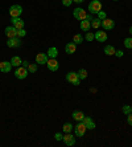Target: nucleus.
<instances>
[{"label":"nucleus","mask_w":132,"mask_h":147,"mask_svg":"<svg viewBox=\"0 0 132 147\" xmlns=\"http://www.w3.org/2000/svg\"><path fill=\"white\" fill-rule=\"evenodd\" d=\"M88 11L90 13H98L102 11V3L99 0H91L90 4H88Z\"/></svg>","instance_id":"obj_1"},{"label":"nucleus","mask_w":132,"mask_h":147,"mask_svg":"<svg viewBox=\"0 0 132 147\" xmlns=\"http://www.w3.org/2000/svg\"><path fill=\"white\" fill-rule=\"evenodd\" d=\"M28 74H29V72H28V68H25V66H19V68L15 70V76H16L17 80H24L27 78Z\"/></svg>","instance_id":"obj_2"},{"label":"nucleus","mask_w":132,"mask_h":147,"mask_svg":"<svg viewBox=\"0 0 132 147\" xmlns=\"http://www.w3.org/2000/svg\"><path fill=\"white\" fill-rule=\"evenodd\" d=\"M86 130H87V127H86V125L83 122H78V125L74 127V133H75V137L78 138H82L83 135H85Z\"/></svg>","instance_id":"obj_3"},{"label":"nucleus","mask_w":132,"mask_h":147,"mask_svg":"<svg viewBox=\"0 0 132 147\" xmlns=\"http://www.w3.org/2000/svg\"><path fill=\"white\" fill-rule=\"evenodd\" d=\"M66 81L68 82H70L71 85H75V86H78L79 85V77H78V73H75V72H69L68 74H66Z\"/></svg>","instance_id":"obj_4"},{"label":"nucleus","mask_w":132,"mask_h":147,"mask_svg":"<svg viewBox=\"0 0 132 147\" xmlns=\"http://www.w3.org/2000/svg\"><path fill=\"white\" fill-rule=\"evenodd\" d=\"M21 13H23V7L19 5V4H13V5L9 8L11 17H20Z\"/></svg>","instance_id":"obj_5"},{"label":"nucleus","mask_w":132,"mask_h":147,"mask_svg":"<svg viewBox=\"0 0 132 147\" xmlns=\"http://www.w3.org/2000/svg\"><path fill=\"white\" fill-rule=\"evenodd\" d=\"M73 16L77 19V20H85L86 17H87V12H86L83 8H75L74 11H73Z\"/></svg>","instance_id":"obj_6"},{"label":"nucleus","mask_w":132,"mask_h":147,"mask_svg":"<svg viewBox=\"0 0 132 147\" xmlns=\"http://www.w3.org/2000/svg\"><path fill=\"white\" fill-rule=\"evenodd\" d=\"M46 66L50 72H57L58 68H60V64H58V61L56 58H49L46 62Z\"/></svg>","instance_id":"obj_7"},{"label":"nucleus","mask_w":132,"mask_h":147,"mask_svg":"<svg viewBox=\"0 0 132 147\" xmlns=\"http://www.w3.org/2000/svg\"><path fill=\"white\" fill-rule=\"evenodd\" d=\"M62 140H64V143L66 144V146H74L75 144V137L74 135H71L70 133H65L64 138H62Z\"/></svg>","instance_id":"obj_8"},{"label":"nucleus","mask_w":132,"mask_h":147,"mask_svg":"<svg viewBox=\"0 0 132 147\" xmlns=\"http://www.w3.org/2000/svg\"><path fill=\"white\" fill-rule=\"evenodd\" d=\"M7 47H8V48H19V47H21V40H20V37L8 38Z\"/></svg>","instance_id":"obj_9"},{"label":"nucleus","mask_w":132,"mask_h":147,"mask_svg":"<svg viewBox=\"0 0 132 147\" xmlns=\"http://www.w3.org/2000/svg\"><path fill=\"white\" fill-rule=\"evenodd\" d=\"M11 23L16 29H23L24 24H25V21L23 19H20V17H11Z\"/></svg>","instance_id":"obj_10"},{"label":"nucleus","mask_w":132,"mask_h":147,"mask_svg":"<svg viewBox=\"0 0 132 147\" xmlns=\"http://www.w3.org/2000/svg\"><path fill=\"white\" fill-rule=\"evenodd\" d=\"M102 27L105 31H111L115 27V21L111 20V19H105V20H102Z\"/></svg>","instance_id":"obj_11"},{"label":"nucleus","mask_w":132,"mask_h":147,"mask_svg":"<svg viewBox=\"0 0 132 147\" xmlns=\"http://www.w3.org/2000/svg\"><path fill=\"white\" fill-rule=\"evenodd\" d=\"M11 70H12V64H11V61L0 62V72L1 73H9Z\"/></svg>","instance_id":"obj_12"},{"label":"nucleus","mask_w":132,"mask_h":147,"mask_svg":"<svg viewBox=\"0 0 132 147\" xmlns=\"http://www.w3.org/2000/svg\"><path fill=\"white\" fill-rule=\"evenodd\" d=\"M48 60H49V57H48L46 53H37V56H36V62L38 65H45Z\"/></svg>","instance_id":"obj_13"},{"label":"nucleus","mask_w":132,"mask_h":147,"mask_svg":"<svg viewBox=\"0 0 132 147\" xmlns=\"http://www.w3.org/2000/svg\"><path fill=\"white\" fill-rule=\"evenodd\" d=\"M4 33H5V36H7L8 38H12V37H17V29L12 25V27H7L5 28V31H4Z\"/></svg>","instance_id":"obj_14"},{"label":"nucleus","mask_w":132,"mask_h":147,"mask_svg":"<svg viewBox=\"0 0 132 147\" xmlns=\"http://www.w3.org/2000/svg\"><path fill=\"white\" fill-rule=\"evenodd\" d=\"M95 34V40H98L99 42H105V41H107V38H109V36H107V33H106L105 31H98Z\"/></svg>","instance_id":"obj_15"},{"label":"nucleus","mask_w":132,"mask_h":147,"mask_svg":"<svg viewBox=\"0 0 132 147\" xmlns=\"http://www.w3.org/2000/svg\"><path fill=\"white\" fill-rule=\"evenodd\" d=\"M82 122L85 123L86 127H87L88 130H92V129H95V126H96V125H95V122L91 119V117H86L85 115V118L82 119Z\"/></svg>","instance_id":"obj_16"},{"label":"nucleus","mask_w":132,"mask_h":147,"mask_svg":"<svg viewBox=\"0 0 132 147\" xmlns=\"http://www.w3.org/2000/svg\"><path fill=\"white\" fill-rule=\"evenodd\" d=\"M75 51H77V44L75 42H68L66 47H65V52L68 55H73V53H75Z\"/></svg>","instance_id":"obj_17"},{"label":"nucleus","mask_w":132,"mask_h":147,"mask_svg":"<svg viewBox=\"0 0 132 147\" xmlns=\"http://www.w3.org/2000/svg\"><path fill=\"white\" fill-rule=\"evenodd\" d=\"M71 117H73V119H75L77 122H82V119L85 118V114H83V111H81V110H75V111H73Z\"/></svg>","instance_id":"obj_18"},{"label":"nucleus","mask_w":132,"mask_h":147,"mask_svg":"<svg viewBox=\"0 0 132 147\" xmlns=\"http://www.w3.org/2000/svg\"><path fill=\"white\" fill-rule=\"evenodd\" d=\"M90 28H91V21L88 20H81V29L83 32H88L90 31Z\"/></svg>","instance_id":"obj_19"},{"label":"nucleus","mask_w":132,"mask_h":147,"mask_svg":"<svg viewBox=\"0 0 132 147\" xmlns=\"http://www.w3.org/2000/svg\"><path fill=\"white\" fill-rule=\"evenodd\" d=\"M48 57L49 58H57L58 56V49L56 48V47H50V48L48 49Z\"/></svg>","instance_id":"obj_20"},{"label":"nucleus","mask_w":132,"mask_h":147,"mask_svg":"<svg viewBox=\"0 0 132 147\" xmlns=\"http://www.w3.org/2000/svg\"><path fill=\"white\" fill-rule=\"evenodd\" d=\"M11 64H12V66L19 68V66H21V64H23V60H21L19 56H13V57L11 58Z\"/></svg>","instance_id":"obj_21"},{"label":"nucleus","mask_w":132,"mask_h":147,"mask_svg":"<svg viewBox=\"0 0 132 147\" xmlns=\"http://www.w3.org/2000/svg\"><path fill=\"white\" fill-rule=\"evenodd\" d=\"M115 51L116 49L112 45H106L105 47V55L107 56H115Z\"/></svg>","instance_id":"obj_22"},{"label":"nucleus","mask_w":132,"mask_h":147,"mask_svg":"<svg viewBox=\"0 0 132 147\" xmlns=\"http://www.w3.org/2000/svg\"><path fill=\"white\" fill-rule=\"evenodd\" d=\"M99 27H102V20H99L98 17H96V19H92V20H91V28L98 29Z\"/></svg>","instance_id":"obj_23"},{"label":"nucleus","mask_w":132,"mask_h":147,"mask_svg":"<svg viewBox=\"0 0 132 147\" xmlns=\"http://www.w3.org/2000/svg\"><path fill=\"white\" fill-rule=\"evenodd\" d=\"M78 77H79V80H86L87 78V70H86V69H79V70H78Z\"/></svg>","instance_id":"obj_24"},{"label":"nucleus","mask_w":132,"mask_h":147,"mask_svg":"<svg viewBox=\"0 0 132 147\" xmlns=\"http://www.w3.org/2000/svg\"><path fill=\"white\" fill-rule=\"evenodd\" d=\"M62 130H64V133H70L71 130H73V125H71L70 122H66L62 126Z\"/></svg>","instance_id":"obj_25"},{"label":"nucleus","mask_w":132,"mask_h":147,"mask_svg":"<svg viewBox=\"0 0 132 147\" xmlns=\"http://www.w3.org/2000/svg\"><path fill=\"white\" fill-rule=\"evenodd\" d=\"M82 41H83V36L82 34H75L74 37H73V42H75V44H82Z\"/></svg>","instance_id":"obj_26"},{"label":"nucleus","mask_w":132,"mask_h":147,"mask_svg":"<svg viewBox=\"0 0 132 147\" xmlns=\"http://www.w3.org/2000/svg\"><path fill=\"white\" fill-rule=\"evenodd\" d=\"M124 47L127 49H132V37H127L124 40Z\"/></svg>","instance_id":"obj_27"},{"label":"nucleus","mask_w":132,"mask_h":147,"mask_svg":"<svg viewBox=\"0 0 132 147\" xmlns=\"http://www.w3.org/2000/svg\"><path fill=\"white\" fill-rule=\"evenodd\" d=\"M28 72L29 73L37 72V64H29V65H28Z\"/></svg>","instance_id":"obj_28"},{"label":"nucleus","mask_w":132,"mask_h":147,"mask_svg":"<svg viewBox=\"0 0 132 147\" xmlns=\"http://www.w3.org/2000/svg\"><path fill=\"white\" fill-rule=\"evenodd\" d=\"M85 40H87V41H92V40H95V34L92 33V32H86V36H85Z\"/></svg>","instance_id":"obj_29"},{"label":"nucleus","mask_w":132,"mask_h":147,"mask_svg":"<svg viewBox=\"0 0 132 147\" xmlns=\"http://www.w3.org/2000/svg\"><path fill=\"white\" fill-rule=\"evenodd\" d=\"M123 113H124L125 115H128L129 113H132L131 106H129V105H124V106H123Z\"/></svg>","instance_id":"obj_30"},{"label":"nucleus","mask_w":132,"mask_h":147,"mask_svg":"<svg viewBox=\"0 0 132 147\" xmlns=\"http://www.w3.org/2000/svg\"><path fill=\"white\" fill-rule=\"evenodd\" d=\"M27 36V31L25 29H17V37H25Z\"/></svg>","instance_id":"obj_31"},{"label":"nucleus","mask_w":132,"mask_h":147,"mask_svg":"<svg viewBox=\"0 0 132 147\" xmlns=\"http://www.w3.org/2000/svg\"><path fill=\"white\" fill-rule=\"evenodd\" d=\"M98 19H99V20H105V19H107V15H106V12H103V11L98 12Z\"/></svg>","instance_id":"obj_32"},{"label":"nucleus","mask_w":132,"mask_h":147,"mask_svg":"<svg viewBox=\"0 0 132 147\" xmlns=\"http://www.w3.org/2000/svg\"><path fill=\"white\" fill-rule=\"evenodd\" d=\"M71 4H73V0H62V5L65 7H70Z\"/></svg>","instance_id":"obj_33"},{"label":"nucleus","mask_w":132,"mask_h":147,"mask_svg":"<svg viewBox=\"0 0 132 147\" xmlns=\"http://www.w3.org/2000/svg\"><path fill=\"white\" fill-rule=\"evenodd\" d=\"M115 56H116V57H123V56H124V53H123V51L118 49V51H115Z\"/></svg>","instance_id":"obj_34"},{"label":"nucleus","mask_w":132,"mask_h":147,"mask_svg":"<svg viewBox=\"0 0 132 147\" xmlns=\"http://www.w3.org/2000/svg\"><path fill=\"white\" fill-rule=\"evenodd\" d=\"M127 122H128L129 126H132V113H129L128 115H127Z\"/></svg>","instance_id":"obj_35"},{"label":"nucleus","mask_w":132,"mask_h":147,"mask_svg":"<svg viewBox=\"0 0 132 147\" xmlns=\"http://www.w3.org/2000/svg\"><path fill=\"white\" fill-rule=\"evenodd\" d=\"M54 138H56V140H62V138H64V135H62V134H60V133H56Z\"/></svg>","instance_id":"obj_36"},{"label":"nucleus","mask_w":132,"mask_h":147,"mask_svg":"<svg viewBox=\"0 0 132 147\" xmlns=\"http://www.w3.org/2000/svg\"><path fill=\"white\" fill-rule=\"evenodd\" d=\"M85 0H73V3H77V4H81V3H83Z\"/></svg>","instance_id":"obj_37"},{"label":"nucleus","mask_w":132,"mask_h":147,"mask_svg":"<svg viewBox=\"0 0 132 147\" xmlns=\"http://www.w3.org/2000/svg\"><path fill=\"white\" fill-rule=\"evenodd\" d=\"M21 65H23V66H25V68H28V65H29V62H28V61H24L23 64H21Z\"/></svg>","instance_id":"obj_38"},{"label":"nucleus","mask_w":132,"mask_h":147,"mask_svg":"<svg viewBox=\"0 0 132 147\" xmlns=\"http://www.w3.org/2000/svg\"><path fill=\"white\" fill-rule=\"evenodd\" d=\"M86 20L91 21V20H92V16H91V15H87V17H86Z\"/></svg>","instance_id":"obj_39"},{"label":"nucleus","mask_w":132,"mask_h":147,"mask_svg":"<svg viewBox=\"0 0 132 147\" xmlns=\"http://www.w3.org/2000/svg\"><path fill=\"white\" fill-rule=\"evenodd\" d=\"M129 33L132 34V27H129Z\"/></svg>","instance_id":"obj_40"},{"label":"nucleus","mask_w":132,"mask_h":147,"mask_svg":"<svg viewBox=\"0 0 132 147\" xmlns=\"http://www.w3.org/2000/svg\"><path fill=\"white\" fill-rule=\"evenodd\" d=\"M114 1H118V0H114Z\"/></svg>","instance_id":"obj_41"},{"label":"nucleus","mask_w":132,"mask_h":147,"mask_svg":"<svg viewBox=\"0 0 132 147\" xmlns=\"http://www.w3.org/2000/svg\"><path fill=\"white\" fill-rule=\"evenodd\" d=\"M131 110H132V106H131Z\"/></svg>","instance_id":"obj_42"}]
</instances>
